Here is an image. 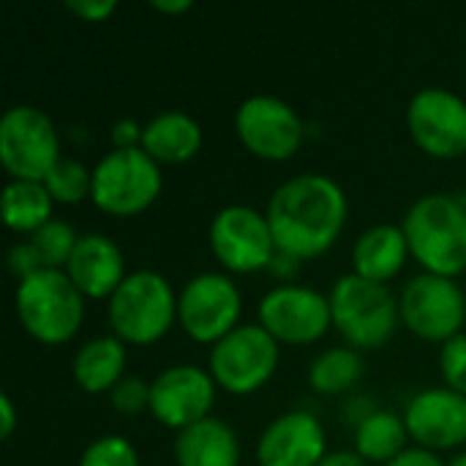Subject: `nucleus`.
I'll list each match as a JSON object with an SVG mask.
<instances>
[{"instance_id": "aec40b11", "label": "nucleus", "mask_w": 466, "mask_h": 466, "mask_svg": "<svg viewBox=\"0 0 466 466\" xmlns=\"http://www.w3.org/2000/svg\"><path fill=\"white\" fill-rule=\"evenodd\" d=\"M172 453L177 466H238L240 442L224 420L205 418L177 431Z\"/></svg>"}, {"instance_id": "c85d7f7f", "label": "nucleus", "mask_w": 466, "mask_h": 466, "mask_svg": "<svg viewBox=\"0 0 466 466\" xmlns=\"http://www.w3.org/2000/svg\"><path fill=\"white\" fill-rule=\"evenodd\" d=\"M109 401L120 415H139V412L150 410V382H145L137 374H126L109 390Z\"/></svg>"}, {"instance_id": "412c9836", "label": "nucleus", "mask_w": 466, "mask_h": 466, "mask_svg": "<svg viewBox=\"0 0 466 466\" xmlns=\"http://www.w3.org/2000/svg\"><path fill=\"white\" fill-rule=\"evenodd\" d=\"M407 254L410 243L399 224H374L363 229L352 246V273L385 284L404 268Z\"/></svg>"}, {"instance_id": "f8f14e48", "label": "nucleus", "mask_w": 466, "mask_h": 466, "mask_svg": "<svg viewBox=\"0 0 466 466\" xmlns=\"http://www.w3.org/2000/svg\"><path fill=\"white\" fill-rule=\"evenodd\" d=\"M407 128L429 156L459 158L466 153V101L451 87H420L407 104Z\"/></svg>"}, {"instance_id": "4c0bfd02", "label": "nucleus", "mask_w": 466, "mask_h": 466, "mask_svg": "<svg viewBox=\"0 0 466 466\" xmlns=\"http://www.w3.org/2000/svg\"><path fill=\"white\" fill-rule=\"evenodd\" d=\"M150 5L158 11H167V14H180V11L191 8V0H150Z\"/></svg>"}, {"instance_id": "f03ea898", "label": "nucleus", "mask_w": 466, "mask_h": 466, "mask_svg": "<svg viewBox=\"0 0 466 466\" xmlns=\"http://www.w3.org/2000/svg\"><path fill=\"white\" fill-rule=\"evenodd\" d=\"M410 254L426 273L448 276L466 270V199L459 194H423L401 224Z\"/></svg>"}, {"instance_id": "39448f33", "label": "nucleus", "mask_w": 466, "mask_h": 466, "mask_svg": "<svg viewBox=\"0 0 466 466\" xmlns=\"http://www.w3.org/2000/svg\"><path fill=\"white\" fill-rule=\"evenodd\" d=\"M109 325L120 341L153 344L177 317V298L172 284L156 270H134L112 292L106 306Z\"/></svg>"}, {"instance_id": "4468645a", "label": "nucleus", "mask_w": 466, "mask_h": 466, "mask_svg": "<svg viewBox=\"0 0 466 466\" xmlns=\"http://www.w3.org/2000/svg\"><path fill=\"white\" fill-rule=\"evenodd\" d=\"M235 131L240 142L259 158L284 161L303 145V120L279 96L257 93L240 101L235 112Z\"/></svg>"}, {"instance_id": "5701e85b", "label": "nucleus", "mask_w": 466, "mask_h": 466, "mask_svg": "<svg viewBox=\"0 0 466 466\" xmlns=\"http://www.w3.org/2000/svg\"><path fill=\"white\" fill-rule=\"evenodd\" d=\"M407 440H410V431H407L404 418L388 410H374L360 420L355 431V451L369 464L385 466L399 453L407 451Z\"/></svg>"}, {"instance_id": "7c9ffc66", "label": "nucleus", "mask_w": 466, "mask_h": 466, "mask_svg": "<svg viewBox=\"0 0 466 466\" xmlns=\"http://www.w3.org/2000/svg\"><path fill=\"white\" fill-rule=\"evenodd\" d=\"M8 270L19 281H25L30 276H35L38 270H44V262H41V257H38V251H35V246L30 240H19V243H14L8 248Z\"/></svg>"}, {"instance_id": "2eb2a0df", "label": "nucleus", "mask_w": 466, "mask_h": 466, "mask_svg": "<svg viewBox=\"0 0 466 466\" xmlns=\"http://www.w3.org/2000/svg\"><path fill=\"white\" fill-rule=\"evenodd\" d=\"M216 401V380L210 371L180 363L158 371L150 382V412L169 429H188L210 418Z\"/></svg>"}, {"instance_id": "72a5a7b5", "label": "nucleus", "mask_w": 466, "mask_h": 466, "mask_svg": "<svg viewBox=\"0 0 466 466\" xmlns=\"http://www.w3.org/2000/svg\"><path fill=\"white\" fill-rule=\"evenodd\" d=\"M385 466H445V461L434 453V451H426V448H407L404 453H399L393 461H388Z\"/></svg>"}, {"instance_id": "4be33fe9", "label": "nucleus", "mask_w": 466, "mask_h": 466, "mask_svg": "<svg viewBox=\"0 0 466 466\" xmlns=\"http://www.w3.org/2000/svg\"><path fill=\"white\" fill-rule=\"evenodd\" d=\"M126 341L117 336H96L74 355V380L87 393L112 390L126 374Z\"/></svg>"}, {"instance_id": "20e7f679", "label": "nucleus", "mask_w": 466, "mask_h": 466, "mask_svg": "<svg viewBox=\"0 0 466 466\" xmlns=\"http://www.w3.org/2000/svg\"><path fill=\"white\" fill-rule=\"evenodd\" d=\"M14 306L22 328L44 344L68 341L85 319V295L66 270L52 268L19 281Z\"/></svg>"}, {"instance_id": "6ab92c4d", "label": "nucleus", "mask_w": 466, "mask_h": 466, "mask_svg": "<svg viewBox=\"0 0 466 466\" xmlns=\"http://www.w3.org/2000/svg\"><path fill=\"white\" fill-rule=\"evenodd\" d=\"M139 147L147 156H153L158 164L188 161L202 147V126L186 109H164L142 126Z\"/></svg>"}, {"instance_id": "7ed1b4c3", "label": "nucleus", "mask_w": 466, "mask_h": 466, "mask_svg": "<svg viewBox=\"0 0 466 466\" xmlns=\"http://www.w3.org/2000/svg\"><path fill=\"white\" fill-rule=\"evenodd\" d=\"M328 298L333 328H339L350 347L377 350L396 333L401 322L399 298L390 292V287L358 273L339 276Z\"/></svg>"}, {"instance_id": "c756f323", "label": "nucleus", "mask_w": 466, "mask_h": 466, "mask_svg": "<svg viewBox=\"0 0 466 466\" xmlns=\"http://www.w3.org/2000/svg\"><path fill=\"white\" fill-rule=\"evenodd\" d=\"M440 369L451 390L466 396V333L448 339L440 350Z\"/></svg>"}, {"instance_id": "ddd939ff", "label": "nucleus", "mask_w": 466, "mask_h": 466, "mask_svg": "<svg viewBox=\"0 0 466 466\" xmlns=\"http://www.w3.org/2000/svg\"><path fill=\"white\" fill-rule=\"evenodd\" d=\"M259 325L284 344H311L333 325L330 298L314 287L281 284L262 295Z\"/></svg>"}, {"instance_id": "cd10ccee", "label": "nucleus", "mask_w": 466, "mask_h": 466, "mask_svg": "<svg viewBox=\"0 0 466 466\" xmlns=\"http://www.w3.org/2000/svg\"><path fill=\"white\" fill-rule=\"evenodd\" d=\"M79 466H139V456L126 437L104 434L82 451Z\"/></svg>"}, {"instance_id": "2f4dec72", "label": "nucleus", "mask_w": 466, "mask_h": 466, "mask_svg": "<svg viewBox=\"0 0 466 466\" xmlns=\"http://www.w3.org/2000/svg\"><path fill=\"white\" fill-rule=\"evenodd\" d=\"M66 8H71L82 19L98 22V19L109 16L117 8V3L115 0H66Z\"/></svg>"}, {"instance_id": "6e6552de", "label": "nucleus", "mask_w": 466, "mask_h": 466, "mask_svg": "<svg viewBox=\"0 0 466 466\" xmlns=\"http://www.w3.org/2000/svg\"><path fill=\"white\" fill-rule=\"evenodd\" d=\"M208 366L216 385L224 390L238 396L254 393L279 366V341L262 325H238L213 344Z\"/></svg>"}, {"instance_id": "e433bc0d", "label": "nucleus", "mask_w": 466, "mask_h": 466, "mask_svg": "<svg viewBox=\"0 0 466 466\" xmlns=\"http://www.w3.org/2000/svg\"><path fill=\"white\" fill-rule=\"evenodd\" d=\"M298 265H300V259L298 257H292V254H284V251H276V257H273V262L268 265L276 276H284V279H292L295 273H298Z\"/></svg>"}, {"instance_id": "1a4fd4ad", "label": "nucleus", "mask_w": 466, "mask_h": 466, "mask_svg": "<svg viewBox=\"0 0 466 466\" xmlns=\"http://www.w3.org/2000/svg\"><path fill=\"white\" fill-rule=\"evenodd\" d=\"M401 322L426 341H448L461 333L466 319L464 289L437 273L412 276L399 295Z\"/></svg>"}, {"instance_id": "58836bf2", "label": "nucleus", "mask_w": 466, "mask_h": 466, "mask_svg": "<svg viewBox=\"0 0 466 466\" xmlns=\"http://www.w3.org/2000/svg\"><path fill=\"white\" fill-rule=\"evenodd\" d=\"M445 466H466V451L456 453V456H451V461H448Z\"/></svg>"}, {"instance_id": "c9c22d12", "label": "nucleus", "mask_w": 466, "mask_h": 466, "mask_svg": "<svg viewBox=\"0 0 466 466\" xmlns=\"http://www.w3.org/2000/svg\"><path fill=\"white\" fill-rule=\"evenodd\" d=\"M317 466H369L358 451H330Z\"/></svg>"}, {"instance_id": "0eeeda50", "label": "nucleus", "mask_w": 466, "mask_h": 466, "mask_svg": "<svg viewBox=\"0 0 466 466\" xmlns=\"http://www.w3.org/2000/svg\"><path fill=\"white\" fill-rule=\"evenodd\" d=\"M60 158V134L52 117L33 106H8L0 117V161L11 180H44Z\"/></svg>"}, {"instance_id": "a878e982", "label": "nucleus", "mask_w": 466, "mask_h": 466, "mask_svg": "<svg viewBox=\"0 0 466 466\" xmlns=\"http://www.w3.org/2000/svg\"><path fill=\"white\" fill-rule=\"evenodd\" d=\"M46 191L52 194L55 202H82L85 197H90L93 188V169H87L82 161L71 158V156H60L57 164L49 169V175L44 177Z\"/></svg>"}, {"instance_id": "f704fd0d", "label": "nucleus", "mask_w": 466, "mask_h": 466, "mask_svg": "<svg viewBox=\"0 0 466 466\" xmlns=\"http://www.w3.org/2000/svg\"><path fill=\"white\" fill-rule=\"evenodd\" d=\"M16 429V410L8 393H0V437L8 440Z\"/></svg>"}, {"instance_id": "f3484780", "label": "nucleus", "mask_w": 466, "mask_h": 466, "mask_svg": "<svg viewBox=\"0 0 466 466\" xmlns=\"http://www.w3.org/2000/svg\"><path fill=\"white\" fill-rule=\"evenodd\" d=\"M328 456L322 423L303 410H292L268 423L257 442L259 466H317Z\"/></svg>"}, {"instance_id": "473e14b6", "label": "nucleus", "mask_w": 466, "mask_h": 466, "mask_svg": "<svg viewBox=\"0 0 466 466\" xmlns=\"http://www.w3.org/2000/svg\"><path fill=\"white\" fill-rule=\"evenodd\" d=\"M115 147H139L142 145V126L134 117H120L112 126Z\"/></svg>"}, {"instance_id": "393cba45", "label": "nucleus", "mask_w": 466, "mask_h": 466, "mask_svg": "<svg viewBox=\"0 0 466 466\" xmlns=\"http://www.w3.org/2000/svg\"><path fill=\"white\" fill-rule=\"evenodd\" d=\"M363 358L358 355V350L350 347H333L319 352L311 366H309V385L317 393L325 396H339L352 390L360 377H363Z\"/></svg>"}, {"instance_id": "9b49d317", "label": "nucleus", "mask_w": 466, "mask_h": 466, "mask_svg": "<svg viewBox=\"0 0 466 466\" xmlns=\"http://www.w3.org/2000/svg\"><path fill=\"white\" fill-rule=\"evenodd\" d=\"M210 248L216 259L235 273H254L273 262L276 240L265 213L251 205L221 208L208 229Z\"/></svg>"}, {"instance_id": "423d86ee", "label": "nucleus", "mask_w": 466, "mask_h": 466, "mask_svg": "<svg viewBox=\"0 0 466 466\" xmlns=\"http://www.w3.org/2000/svg\"><path fill=\"white\" fill-rule=\"evenodd\" d=\"M164 186L161 167L142 147H112L93 167L90 199L112 216L142 213Z\"/></svg>"}, {"instance_id": "9d476101", "label": "nucleus", "mask_w": 466, "mask_h": 466, "mask_svg": "<svg viewBox=\"0 0 466 466\" xmlns=\"http://www.w3.org/2000/svg\"><path fill=\"white\" fill-rule=\"evenodd\" d=\"M243 295L238 284L224 273H197L177 292V322L202 344H216L232 328H238Z\"/></svg>"}, {"instance_id": "f257e3e1", "label": "nucleus", "mask_w": 466, "mask_h": 466, "mask_svg": "<svg viewBox=\"0 0 466 466\" xmlns=\"http://www.w3.org/2000/svg\"><path fill=\"white\" fill-rule=\"evenodd\" d=\"M347 210V194L333 177L322 172H303L284 180L270 194L265 216L279 251L311 259L336 243L344 229Z\"/></svg>"}, {"instance_id": "bb28decb", "label": "nucleus", "mask_w": 466, "mask_h": 466, "mask_svg": "<svg viewBox=\"0 0 466 466\" xmlns=\"http://www.w3.org/2000/svg\"><path fill=\"white\" fill-rule=\"evenodd\" d=\"M76 240H79V235L63 218H49L41 229H35L30 235V243L35 246L44 268H52V270H66Z\"/></svg>"}, {"instance_id": "b1692460", "label": "nucleus", "mask_w": 466, "mask_h": 466, "mask_svg": "<svg viewBox=\"0 0 466 466\" xmlns=\"http://www.w3.org/2000/svg\"><path fill=\"white\" fill-rule=\"evenodd\" d=\"M52 194L44 180H8L3 188V218L14 232H35L52 218Z\"/></svg>"}, {"instance_id": "dca6fc26", "label": "nucleus", "mask_w": 466, "mask_h": 466, "mask_svg": "<svg viewBox=\"0 0 466 466\" xmlns=\"http://www.w3.org/2000/svg\"><path fill=\"white\" fill-rule=\"evenodd\" d=\"M410 437L426 451H453L466 442V396L445 388H426L407 404Z\"/></svg>"}, {"instance_id": "a211bd4d", "label": "nucleus", "mask_w": 466, "mask_h": 466, "mask_svg": "<svg viewBox=\"0 0 466 466\" xmlns=\"http://www.w3.org/2000/svg\"><path fill=\"white\" fill-rule=\"evenodd\" d=\"M66 273L85 298H112V292L128 276L120 246L101 232L79 235Z\"/></svg>"}]
</instances>
